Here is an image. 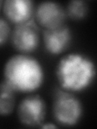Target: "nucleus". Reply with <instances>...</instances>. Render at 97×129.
I'll return each mask as SVG.
<instances>
[{"label": "nucleus", "mask_w": 97, "mask_h": 129, "mask_svg": "<svg viewBox=\"0 0 97 129\" xmlns=\"http://www.w3.org/2000/svg\"><path fill=\"white\" fill-rule=\"evenodd\" d=\"M66 12L69 17L72 19H82L87 14V5L86 2L80 0L70 1L67 5Z\"/></svg>", "instance_id": "nucleus-10"}, {"label": "nucleus", "mask_w": 97, "mask_h": 129, "mask_svg": "<svg viewBox=\"0 0 97 129\" xmlns=\"http://www.w3.org/2000/svg\"><path fill=\"white\" fill-rule=\"evenodd\" d=\"M72 39L71 31L64 25L54 29H45L43 32L44 44L51 54L58 55L67 49Z\"/></svg>", "instance_id": "nucleus-7"}, {"label": "nucleus", "mask_w": 97, "mask_h": 129, "mask_svg": "<svg viewBox=\"0 0 97 129\" xmlns=\"http://www.w3.org/2000/svg\"><path fill=\"white\" fill-rule=\"evenodd\" d=\"M11 33V27L5 19L0 18V46L7 41Z\"/></svg>", "instance_id": "nucleus-11"}, {"label": "nucleus", "mask_w": 97, "mask_h": 129, "mask_svg": "<svg viewBox=\"0 0 97 129\" xmlns=\"http://www.w3.org/2000/svg\"><path fill=\"white\" fill-rule=\"evenodd\" d=\"M17 114L22 124L27 127H40L46 114L45 103L38 94L27 96L19 104Z\"/></svg>", "instance_id": "nucleus-4"}, {"label": "nucleus", "mask_w": 97, "mask_h": 129, "mask_svg": "<svg viewBox=\"0 0 97 129\" xmlns=\"http://www.w3.org/2000/svg\"><path fill=\"white\" fill-rule=\"evenodd\" d=\"M11 41L15 49L23 54L35 51L40 43L37 24L30 19L16 25L11 34Z\"/></svg>", "instance_id": "nucleus-5"}, {"label": "nucleus", "mask_w": 97, "mask_h": 129, "mask_svg": "<svg viewBox=\"0 0 97 129\" xmlns=\"http://www.w3.org/2000/svg\"><path fill=\"white\" fill-rule=\"evenodd\" d=\"M56 75L63 90L80 91L92 83L95 76V66L88 56L72 52L60 59Z\"/></svg>", "instance_id": "nucleus-2"}, {"label": "nucleus", "mask_w": 97, "mask_h": 129, "mask_svg": "<svg viewBox=\"0 0 97 129\" xmlns=\"http://www.w3.org/2000/svg\"><path fill=\"white\" fill-rule=\"evenodd\" d=\"M53 114L60 124L67 127L75 126L83 115L82 103L67 90H58L54 98Z\"/></svg>", "instance_id": "nucleus-3"}, {"label": "nucleus", "mask_w": 97, "mask_h": 129, "mask_svg": "<svg viewBox=\"0 0 97 129\" xmlns=\"http://www.w3.org/2000/svg\"><path fill=\"white\" fill-rule=\"evenodd\" d=\"M4 80L16 92L30 93L41 86L44 71L37 60L26 54H16L7 60L3 70Z\"/></svg>", "instance_id": "nucleus-1"}, {"label": "nucleus", "mask_w": 97, "mask_h": 129, "mask_svg": "<svg viewBox=\"0 0 97 129\" xmlns=\"http://www.w3.org/2000/svg\"><path fill=\"white\" fill-rule=\"evenodd\" d=\"M3 13L7 19L16 25L30 20L33 12V3L30 0H6Z\"/></svg>", "instance_id": "nucleus-8"}, {"label": "nucleus", "mask_w": 97, "mask_h": 129, "mask_svg": "<svg viewBox=\"0 0 97 129\" xmlns=\"http://www.w3.org/2000/svg\"><path fill=\"white\" fill-rule=\"evenodd\" d=\"M15 90L7 81L0 83V115H7L12 112L15 103Z\"/></svg>", "instance_id": "nucleus-9"}, {"label": "nucleus", "mask_w": 97, "mask_h": 129, "mask_svg": "<svg viewBox=\"0 0 97 129\" xmlns=\"http://www.w3.org/2000/svg\"><path fill=\"white\" fill-rule=\"evenodd\" d=\"M36 18L40 25L45 29H54L63 25L66 12L61 4L45 1L40 3L36 7Z\"/></svg>", "instance_id": "nucleus-6"}, {"label": "nucleus", "mask_w": 97, "mask_h": 129, "mask_svg": "<svg viewBox=\"0 0 97 129\" xmlns=\"http://www.w3.org/2000/svg\"><path fill=\"white\" fill-rule=\"evenodd\" d=\"M2 3H2V1H0V8H1V6H2Z\"/></svg>", "instance_id": "nucleus-13"}, {"label": "nucleus", "mask_w": 97, "mask_h": 129, "mask_svg": "<svg viewBox=\"0 0 97 129\" xmlns=\"http://www.w3.org/2000/svg\"><path fill=\"white\" fill-rule=\"evenodd\" d=\"M40 127H41L42 128H56L57 127V126H55V125L52 124V123H45L44 125H41V126H40Z\"/></svg>", "instance_id": "nucleus-12"}]
</instances>
